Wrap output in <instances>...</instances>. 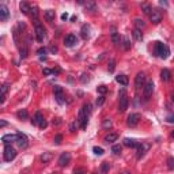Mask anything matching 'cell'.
Listing matches in <instances>:
<instances>
[{"instance_id":"cell-42","label":"cell","mask_w":174,"mask_h":174,"mask_svg":"<svg viewBox=\"0 0 174 174\" xmlns=\"http://www.w3.org/2000/svg\"><path fill=\"white\" fill-rule=\"evenodd\" d=\"M116 68V61L114 60H110V64H109V72H113Z\"/></svg>"},{"instance_id":"cell-9","label":"cell","mask_w":174,"mask_h":174,"mask_svg":"<svg viewBox=\"0 0 174 174\" xmlns=\"http://www.w3.org/2000/svg\"><path fill=\"white\" fill-rule=\"evenodd\" d=\"M69 162H71V154H69V152H63L61 155H60V158H59V165L61 166V167H65V166L69 165Z\"/></svg>"},{"instance_id":"cell-52","label":"cell","mask_w":174,"mask_h":174,"mask_svg":"<svg viewBox=\"0 0 174 174\" xmlns=\"http://www.w3.org/2000/svg\"><path fill=\"white\" fill-rule=\"evenodd\" d=\"M6 125H7V122H6V121H0V127H1V128H3V127H6Z\"/></svg>"},{"instance_id":"cell-44","label":"cell","mask_w":174,"mask_h":174,"mask_svg":"<svg viewBox=\"0 0 174 174\" xmlns=\"http://www.w3.org/2000/svg\"><path fill=\"white\" fill-rule=\"evenodd\" d=\"M89 75H86V74H83L82 75V78H80V82H82V83H87V82H89Z\"/></svg>"},{"instance_id":"cell-10","label":"cell","mask_w":174,"mask_h":174,"mask_svg":"<svg viewBox=\"0 0 174 174\" xmlns=\"http://www.w3.org/2000/svg\"><path fill=\"white\" fill-rule=\"evenodd\" d=\"M150 150V144L148 143H139L137 146V159H140L142 156H144V154Z\"/></svg>"},{"instance_id":"cell-33","label":"cell","mask_w":174,"mask_h":174,"mask_svg":"<svg viewBox=\"0 0 174 174\" xmlns=\"http://www.w3.org/2000/svg\"><path fill=\"white\" fill-rule=\"evenodd\" d=\"M121 151H122V148H121V146H120V144H114V146L112 147V152H113V154H116V155H120Z\"/></svg>"},{"instance_id":"cell-7","label":"cell","mask_w":174,"mask_h":174,"mask_svg":"<svg viewBox=\"0 0 174 174\" xmlns=\"http://www.w3.org/2000/svg\"><path fill=\"white\" fill-rule=\"evenodd\" d=\"M16 135H18V140H16V144L19 146V148H22V150L27 148V146H29V140H27L26 135H25V133H22V132H18Z\"/></svg>"},{"instance_id":"cell-19","label":"cell","mask_w":174,"mask_h":174,"mask_svg":"<svg viewBox=\"0 0 174 174\" xmlns=\"http://www.w3.org/2000/svg\"><path fill=\"white\" fill-rule=\"evenodd\" d=\"M116 82H118L120 84H122V86H128L129 80H128L127 75H118V76H116Z\"/></svg>"},{"instance_id":"cell-3","label":"cell","mask_w":174,"mask_h":174,"mask_svg":"<svg viewBox=\"0 0 174 174\" xmlns=\"http://www.w3.org/2000/svg\"><path fill=\"white\" fill-rule=\"evenodd\" d=\"M3 158H4L6 162H11V161H14L15 158H16V150H15L12 146L6 144V147H4V152H3Z\"/></svg>"},{"instance_id":"cell-5","label":"cell","mask_w":174,"mask_h":174,"mask_svg":"<svg viewBox=\"0 0 174 174\" xmlns=\"http://www.w3.org/2000/svg\"><path fill=\"white\" fill-rule=\"evenodd\" d=\"M31 124L33 125H38L41 129H44V128H46V120L44 118V114H42L41 112H37L36 113V117L31 120Z\"/></svg>"},{"instance_id":"cell-36","label":"cell","mask_w":174,"mask_h":174,"mask_svg":"<svg viewBox=\"0 0 174 174\" xmlns=\"http://www.w3.org/2000/svg\"><path fill=\"white\" fill-rule=\"evenodd\" d=\"M89 26L87 25H84V26L82 27V36H83V38H89Z\"/></svg>"},{"instance_id":"cell-55","label":"cell","mask_w":174,"mask_h":174,"mask_svg":"<svg viewBox=\"0 0 174 174\" xmlns=\"http://www.w3.org/2000/svg\"><path fill=\"white\" fill-rule=\"evenodd\" d=\"M53 174H55V173H53Z\"/></svg>"},{"instance_id":"cell-41","label":"cell","mask_w":174,"mask_h":174,"mask_svg":"<svg viewBox=\"0 0 174 174\" xmlns=\"http://www.w3.org/2000/svg\"><path fill=\"white\" fill-rule=\"evenodd\" d=\"M74 174H86V169L84 167H79V169H75Z\"/></svg>"},{"instance_id":"cell-24","label":"cell","mask_w":174,"mask_h":174,"mask_svg":"<svg viewBox=\"0 0 174 174\" xmlns=\"http://www.w3.org/2000/svg\"><path fill=\"white\" fill-rule=\"evenodd\" d=\"M55 16H56V12L53 10H46L45 11V18H46L48 22H52L55 19Z\"/></svg>"},{"instance_id":"cell-13","label":"cell","mask_w":174,"mask_h":174,"mask_svg":"<svg viewBox=\"0 0 174 174\" xmlns=\"http://www.w3.org/2000/svg\"><path fill=\"white\" fill-rule=\"evenodd\" d=\"M87 120H89V116H87L84 112H83L82 109H80V112H79V117H78V120H76V121L80 124L82 129H86V127H87Z\"/></svg>"},{"instance_id":"cell-38","label":"cell","mask_w":174,"mask_h":174,"mask_svg":"<svg viewBox=\"0 0 174 174\" xmlns=\"http://www.w3.org/2000/svg\"><path fill=\"white\" fill-rule=\"evenodd\" d=\"M105 99H106V98H105V95H99V97L97 98V106H102L103 103H105Z\"/></svg>"},{"instance_id":"cell-25","label":"cell","mask_w":174,"mask_h":174,"mask_svg":"<svg viewBox=\"0 0 174 174\" xmlns=\"http://www.w3.org/2000/svg\"><path fill=\"white\" fill-rule=\"evenodd\" d=\"M117 139H118L117 133H109V135L105 136V143H113V142H116Z\"/></svg>"},{"instance_id":"cell-26","label":"cell","mask_w":174,"mask_h":174,"mask_svg":"<svg viewBox=\"0 0 174 174\" xmlns=\"http://www.w3.org/2000/svg\"><path fill=\"white\" fill-rule=\"evenodd\" d=\"M132 34H133V37H135V40H137V41H142L143 40V33L140 29H135Z\"/></svg>"},{"instance_id":"cell-2","label":"cell","mask_w":174,"mask_h":174,"mask_svg":"<svg viewBox=\"0 0 174 174\" xmlns=\"http://www.w3.org/2000/svg\"><path fill=\"white\" fill-rule=\"evenodd\" d=\"M128 105H129V99H128L127 94H125V90H121L120 91V101H118V112L124 113L128 109Z\"/></svg>"},{"instance_id":"cell-32","label":"cell","mask_w":174,"mask_h":174,"mask_svg":"<svg viewBox=\"0 0 174 174\" xmlns=\"http://www.w3.org/2000/svg\"><path fill=\"white\" fill-rule=\"evenodd\" d=\"M122 48H124L125 50H128L131 48V41L128 37H122Z\"/></svg>"},{"instance_id":"cell-30","label":"cell","mask_w":174,"mask_h":174,"mask_svg":"<svg viewBox=\"0 0 174 174\" xmlns=\"http://www.w3.org/2000/svg\"><path fill=\"white\" fill-rule=\"evenodd\" d=\"M142 10H143V12H144L146 15H148L150 16L151 15V12H152V8H151V6H148V4H142Z\"/></svg>"},{"instance_id":"cell-47","label":"cell","mask_w":174,"mask_h":174,"mask_svg":"<svg viewBox=\"0 0 174 174\" xmlns=\"http://www.w3.org/2000/svg\"><path fill=\"white\" fill-rule=\"evenodd\" d=\"M37 53H38L40 56H42V55H45V53H46V49H45V48H40V49L37 50Z\"/></svg>"},{"instance_id":"cell-6","label":"cell","mask_w":174,"mask_h":174,"mask_svg":"<svg viewBox=\"0 0 174 174\" xmlns=\"http://www.w3.org/2000/svg\"><path fill=\"white\" fill-rule=\"evenodd\" d=\"M140 118H142V116L139 114V113H131V114L128 116L127 124L129 125V127H136V125L139 124V121H140Z\"/></svg>"},{"instance_id":"cell-12","label":"cell","mask_w":174,"mask_h":174,"mask_svg":"<svg viewBox=\"0 0 174 174\" xmlns=\"http://www.w3.org/2000/svg\"><path fill=\"white\" fill-rule=\"evenodd\" d=\"M146 83V74L144 72H139L136 75V79H135V86H136V90H139L140 87H143Z\"/></svg>"},{"instance_id":"cell-4","label":"cell","mask_w":174,"mask_h":174,"mask_svg":"<svg viewBox=\"0 0 174 174\" xmlns=\"http://www.w3.org/2000/svg\"><path fill=\"white\" fill-rule=\"evenodd\" d=\"M34 31H36L37 40H38L40 42L44 41L45 37H46V30H45V27L42 26L41 23H40V21H36V22H34Z\"/></svg>"},{"instance_id":"cell-28","label":"cell","mask_w":174,"mask_h":174,"mask_svg":"<svg viewBox=\"0 0 174 174\" xmlns=\"http://www.w3.org/2000/svg\"><path fill=\"white\" fill-rule=\"evenodd\" d=\"M7 90H8V84H3V87H1V99H0L1 103H4V101H6Z\"/></svg>"},{"instance_id":"cell-45","label":"cell","mask_w":174,"mask_h":174,"mask_svg":"<svg viewBox=\"0 0 174 174\" xmlns=\"http://www.w3.org/2000/svg\"><path fill=\"white\" fill-rule=\"evenodd\" d=\"M103 128H112V121H110V120L103 121Z\"/></svg>"},{"instance_id":"cell-15","label":"cell","mask_w":174,"mask_h":174,"mask_svg":"<svg viewBox=\"0 0 174 174\" xmlns=\"http://www.w3.org/2000/svg\"><path fill=\"white\" fill-rule=\"evenodd\" d=\"M10 16V11H8V7L6 4H0V19L1 21H7Z\"/></svg>"},{"instance_id":"cell-27","label":"cell","mask_w":174,"mask_h":174,"mask_svg":"<svg viewBox=\"0 0 174 174\" xmlns=\"http://www.w3.org/2000/svg\"><path fill=\"white\" fill-rule=\"evenodd\" d=\"M18 117L21 118V120H27V118H29V113H27L26 109H21L18 112Z\"/></svg>"},{"instance_id":"cell-43","label":"cell","mask_w":174,"mask_h":174,"mask_svg":"<svg viewBox=\"0 0 174 174\" xmlns=\"http://www.w3.org/2000/svg\"><path fill=\"white\" fill-rule=\"evenodd\" d=\"M61 142H63V136L56 135V137H55V143H56V144H61Z\"/></svg>"},{"instance_id":"cell-16","label":"cell","mask_w":174,"mask_h":174,"mask_svg":"<svg viewBox=\"0 0 174 174\" xmlns=\"http://www.w3.org/2000/svg\"><path fill=\"white\" fill-rule=\"evenodd\" d=\"M18 140V135H11V133H8V135H4L3 137H1V142L4 143V144H10V143H14Z\"/></svg>"},{"instance_id":"cell-29","label":"cell","mask_w":174,"mask_h":174,"mask_svg":"<svg viewBox=\"0 0 174 174\" xmlns=\"http://www.w3.org/2000/svg\"><path fill=\"white\" fill-rule=\"evenodd\" d=\"M135 25H136V29H144L146 27V23H144V21L143 19H139V18H136L135 19Z\"/></svg>"},{"instance_id":"cell-18","label":"cell","mask_w":174,"mask_h":174,"mask_svg":"<svg viewBox=\"0 0 174 174\" xmlns=\"http://www.w3.org/2000/svg\"><path fill=\"white\" fill-rule=\"evenodd\" d=\"M161 78H162L163 82H169L171 79V72L169 71L167 68H163L162 72H161Z\"/></svg>"},{"instance_id":"cell-21","label":"cell","mask_w":174,"mask_h":174,"mask_svg":"<svg viewBox=\"0 0 174 174\" xmlns=\"http://www.w3.org/2000/svg\"><path fill=\"white\" fill-rule=\"evenodd\" d=\"M124 146H127V147H137L139 143H137V140H135V139L127 137V139H124Z\"/></svg>"},{"instance_id":"cell-49","label":"cell","mask_w":174,"mask_h":174,"mask_svg":"<svg viewBox=\"0 0 174 174\" xmlns=\"http://www.w3.org/2000/svg\"><path fill=\"white\" fill-rule=\"evenodd\" d=\"M167 121H169V122H174V114L169 116V117H167Z\"/></svg>"},{"instance_id":"cell-40","label":"cell","mask_w":174,"mask_h":174,"mask_svg":"<svg viewBox=\"0 0 174 174\" xmlns=\"http://www.w3.org/2000/svg\"><path fill=\"white\" fill-rule=\"evenodd\" d=\"M93 151H94L95 155H102V154H103V150L101 147H94V148H93Z\"/></svg>"},{"instance_id":"cell-37","label":"cell","mask_w":174,"mask_h":174,"mask_svg":"<svg viewBox=\"0 0 174 174\" xmlns=\"http://www.w3.org/2000/svg\"><path fill=\"white\" fill-rule=\"evenodd\" d=\"M167 169L169 170H174V158L173 156H169L167 158Z\"/></svg>"},{"instance_id":"cell-23","label":"cell","mask_w":174,"mask_h":174,"mask_svg":"<svg viewBox=\"0 0 174 174\" xmlns=\"http://www.w3.org/2000/svg\"><path fill=\"white\" fill-rule=\"evenodd\" d=\"M52 158H53V154H52V152H44L41 155L42 163H49L50 161H52Z\"/></svg>"},{"instance_id":"cell-51","label":"cell","mask_w":174,"mask_h":174,"mask_svg":"<svg viewBox=\"0 0 174 174\" xmlns=\"http://www.w3.org/2000/svg\"><path fill=\"white\" fill-rule=\"evenodd\" d=\"M61 19H63V21H67V19H68V15L67 14H63L61 15Z\"/></svg>"},{"instance_id":"cell-8","label":"cell","mask_w":174,"mask_h":174,"mask_svg":"<svg viewBox=\"0 0 174 174\" xmlns=\"http://www.w3.org/2000/svg\"><path fill=\"white\" fill-rule=\"evenodd\" d=\"M162 18H163V15L159 10H152V12H151V15H150V19L152 23H155V25L161 23V22H162Z\"/></svg>"},{"instance_id":"cell-53","label":"cell","mask_w":174,"mask_h":174,"mask_svg":"<svg viewBox=\"0 0 174 174\" xmlns=\"http://www.w3.org/2000/svg\"><path fill=\"white\" fill-rule=\"evenodd\" d=\"M121 174H131V173H129V171H122Z\"/></svg>"},{"instance_id":"cell-48","label":"cell","mask_w":174,"mask_h":174,"mask_svg":"<svg viewBox=\"0 0 174 174\" xmlns=\"http://www.w3.org/2000/svg\"><path fill=\"white\" fill-rule=\"evenodd\" d=\"M53 71H50L49 68H44V75H50Z\"/></svg>"},{"instance_id":"cell-50","label":"cell","mask_w":174,"mask_h":174,"mask_svg":"<svg viewBox=\"0 0 174 174\" xmlns=\"http://www.w3.org/2000/svg\"><path fill=\"white\" fill-rule=\"evenodd\" d=\"M50 52H52V53H56V52H57V48L52 45V46H50Z\"/></svg>"},{"instance_id":"cell-46","label":"cell","mask_w":174,"mask_h":174,"mask_svg":"<svg viewBox=\"0 0 174 174\" xmlns=\"http://www.w3.org/2000/svg\"><path fill=\"white\" fill-rule=\"evenodd\" d=\"M86 7H87V8H90L91 11H95V4L94 3H87V4H86Z\"/></svg>"},{"instance_id":"cell-34","label":"cell","mask_w":174,"mask_h":174,"mask_svg":"<svg viewBox=\"0 0 174 174\" xmlns=\"http://www.w3.org/2000/svg\"><path fill=\"white\" fill-rule=\"evenodd\" d=\"M97 91H98V94H101V95H105L108 93V87L106 86H99V87H97Z\"/></svg>"},{"instance_id":"cell-35","label":"cell","mask_w":174,"mask_h":174,"mask_svg":"<svg viewBox=\"0 0 174 174\" xmlns=\"http://www.w3.org/2000/svg\"><path fill=\"white\" fill-rule=\"evenodd\" d=\"M30 14H31V16L36 19V21H38V8H37V7H31Z\"/></svg>"},{"instance_id":"cell-14","label":"cell","mask_w":174,"mask_h":174,"mask_svg":"<svg viewBox=\"0 0 174 174\" xmlns=\"http://www.w3.org/2000/svg\"><path fill=\"white\" fill-rule=\"evenodd\" d=\"M154 82H147L144 84V89H143V93H144V97H146V99H148V98L152 95V93H154Z\"/></svg>"},{"instance_id":"cell-54","label":"cell","mask_w":174,"mask_h":174,"mask_svg":"<svg viewBox=\"0 0 174 174\" xmlns=\"http://www.w3.org/2000/svg\"><path fill=\"white\" fill-rule=\"evenodd\" d=\"M171 136H173V137H174V131H173V132H171Z\"/></svg>"},{"instance_id":"cell-31","label":"cell","mask_w":174,"mask_h":174,"mask_svg":"<svg viewBox=\"0 0 174 174\" xmlns=\"http://www.w3.org/2000/svg\"><path fill=\"white\" fill-rule=\"evenodd\" d=\"M109 170H110V165L108 162H102V165H101V171H102L103 174H106V173H109Z\"/></svg>"},{"instance_id":"cell-20","label":"cell","mask_w":174,"mask_h":174,"mask_svg":"<svg viewBox=\"0 0 174 174\" xmlns=\"http://www.w3.org/2000/svg\"><path fill=\"white\" fill-rule=\"evenodd\" d=\"M19 8H21V11L23 12L25 15H29L30 11H31V6H30V4H27V3H25V1L19 4Z\"/></svg>"},{"instance_id":"cell-1","label":"cell","mask_w":174,"mask_h":174,"mask_svg":"<svg viewBox=\"0 0 174 174\" xmlns=\"http://www.w3.org/2000/svg\"><path fill=\"white\" fill-rule=\"evenodd\" d=\"M155 55L158 57H161V59H167L169 55H170V49L167 48V45L158 41L155 42Z\"/></svg>"},{"instance_id":"cell-11","label":"cell","mask_w":174,"mask_h":174,"mask_svg":"<svg viewBox=\"0 0 174 174\" xmlns=\"http://www.w3.org/2000/svg\"><path fill=\"white\" fill-rule=\"evenodd\" d=\"M53 93H55V98L59 103H64V93H63V89L60 86H55L53 87Z\"/></svg>"},{"instance_id":"cell-22","label":"cell","mask_w":174,"mask_h":174,"mask_svg":"<svg viewBox=\"0 0 174 174\" xmlns=\"http://www.w3.org/2000/svg\"><path fill=\"white\" fill-rule=\"evenodd\" d=\"M112 41H113V44H114V45H120L121 44V42H120V36H118V33L116 31L114 27H112Z\"/></svg>"},{"instance_id":"cell-17","label":"cell","mask_w":174,"mask_h":174,"mask_svg":"<svg viewBox=\"0 0 174 174\" xmlns=\"http://www.w3.org/2000/svg\"><path fill=\"white\" fill-rule=\"evenodd\" d=\"M76 42H78V38H76V36H74V34H68L64 40V44L67 45V46H74Z\"/></svg>"},{"instance_id":"cell-39","label":"cell","mask_w":174,"mask_h":174,"mask_svg":"<svg viewBox=\"0 0 174 174\" xmlns=\"http://www.w3.org/2000/svg\"><path fill=\"white\" fill-rule=\"evenodd\" d=\"M27 53H29V52H27V48H26V46L21 48V57H22V59H26V57H27Z\"/></svg>"}]
</instances>
